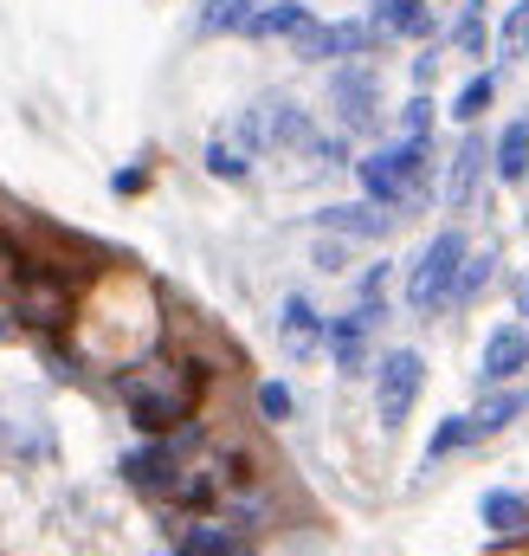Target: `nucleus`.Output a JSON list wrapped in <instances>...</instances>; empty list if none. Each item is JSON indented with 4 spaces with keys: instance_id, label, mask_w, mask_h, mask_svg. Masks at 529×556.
<instances>
[{
    "instance_id": "1",
    "label": "nucleus",
    "mask_w": 529,
    "mask_h": 556,
    "mask_svg": "<svg viewBox=\"0 0 529 556\" xmlns=\"http://www.w3.org/2000/svg\"><path fill=\"white\" fill-rule=\"evenodd\" d=\"M201 389H207V369L194 356L188 363L155 356V363H136L130 376H124V402H130V420L142 433H175L181 420H194Z\"/></svg>"
},
{
    "instance_id": "2",
    "label": "nucleus",
    "mask_w": 529,
    "mask_h": 556,
    "mask_svg": "<svg viewBox=\"0 0 529 556\" xmlns=\"http://www.w3.org/2000/svg\"><path fill=\"white\" fill-rule=\"evenodd\" d=\"M13 317H20V330H39V337L72 330V317H78V291H72V278H59L52 266H26L20 291H13Z\"/></svg>"
},
{
    "instance_id": "3",
    "label": "nucleus",
    "mask_w": 529,
    "mask_h": 556,
    "mask_svg": "<svg viewBox=\"0 0 529 556\" xmlns=\"http://www.w3.org/2000/svg\"><path fill=\"white\" fill-rule=\"evenodd\" d=\"M356 175H362L369 201L395 207V201H407V194L420 188V175H426V137H400V142H388V149H375V155H362Z\"/></svg>"
},
{
    "instance_id": "4",
    "label": "nucleus",
    "mask_w": 529,
    "mask_h": 556,
    "mask_svg": "<svg viewBox=\"0 0 529 556\" xmlns=\"http://www.w3.org/2000/svg\"><path fill=\"white\" fill-rule=\"evenodd\" d=\"M465 233L459 227H446V233H433V247L420 253V266H413V285H407V298H413V311H439V304H452V285H459V266H465Z\"/></svg>"
},
{
    "instance_id": "5",
    "label": "nucleus",
    "mask_w": 529,
    "mask_h": 556,
    "mask_svg": "<svg viewBox=\"0 0 529 556\" xmlns=\"http://www.w3.org/2000/svg\"><path fill=\"white\" fill-rule=\"evenodd\" d=\"M420 382H426L420 350H395V356H382V369H375V415H382V427H400V420L413 415Z\"/></svg>"
},
{
    "instance_id": "6",
    "label": "nucleus",
    "mask_w": 529,
    "mask_h": 556,
    "mask_svg": "<svg viewBox=\"0 0 529 556\" xmlns=\"http://www.w3.org/2000/svg\"><path fill=\"white\" fill-rule=\"evenodd\" d=\"M382 39V26L375 20H336V26H310V33H297L291 46H297V59H362L369 46Z\"/></svg>"
},
{
    "instance_id": "7",
    "label": "nucleus",
    "mask_w": 529,
    "mask_h": 556,
    "mask_svg": "<svg viewBox=\"0 0 529 556\" xmlns=\"http://www.w3.org/2000/svg\"><path fill=\"white\" fill-rule=\"evenodd\" d=\"M330 98H336L343 130H375V124H382V85H375L369 65H343V72L330 78Z\"/></svg>"
},
{
    "instance_id": "8",
    "label": "nucleus",
    "mask_w": 529,
    "mask_h": 556,
    "mask_svg": "<svg viewBox=\"0 0 529 556\" xmlns=\"http://www.w3.org/2000/svg\"><path fill=\"white\" fill-rule=\"evenodd\" d=\"M317 227L323 233H343V240H382L395 227V214H382V201H343V207H323Z\"/></svg>"
},
{
    "instance_id": "9",
    "label": "nucleus",
    "mask_w": 529,
    "mask_h": 556,
    "mask_svg": "<svg viewBox=\"0 0 529 556\" xmlns=\"http://www.w3.org/2000/svg\"><path fill=\"white\" fill-rule=\"evenodd\" d=\"M529 369V337L517 324H504L491 343H485V363H478V376L485 382H511V376H524Z\"/></svg>"
},
{
    "instance_id": "10",
    "label": "nucleus",
    "mask_w": 529,
    "mask_h": 556,
    "mask_svg": "<svg viewBox=\"0 0 529 556\" xmlns=\"http://www.w3.org/2000/svg\"><path fill=\"white\" fill-rule=\"evenodd\" d=\"M259 117H264V142H271V149H310V142H317L310 117H304L297 104H284V98L259 104Z\"/></svg>"
},
{
    "instance_id": "11",
    "label": "nucleus",
    "mask_w": 529,
    "mask_h": 556,
    "mask_svg": "<svg viewBox=\"0 0 529 556\" xmlns=\"http://www.w3.org/2000/svg\"><path fill=\"white\" fill-rule=\"evenodd\" d=\"M478 175H485V137H465L452 155V175H446V207H472Z\"/></svg>"
},
{
    "instance_id": "12",
    "label": "nucleus",
    "mask_w": 529,
    "mask_h": 556,
    "mask_svg": "<svg viewBox=\"0 0 529 556\" xmlns=\"http://www.w3.org/2000/svg\"><path fill=\"white\" fill-rule=\"evenodd\" d=\"M310 26H317V20H310L304 0H278V7H259V13H253L246 33H253V39H297V33H310Z\"/></svg>"
},
{
    "instance_id": "13",
    "label": "nucleus",
    "mask_w": 529,
    "mask_h": 556,
    "mask_svg": "<svg viewBox=\"0 0 529 556\" xmlns=\"http://www.w3.org/2000/svg\"><path fill=\"white\" fill-rule=\"evenodd\" d=\"M181 556H233L240 551V525H214V518H194L188 531H181Z\"/></svg>"
},
{
    "instance_id": "14",
    "label": "nucleus",
    "mask_w": 529,
    "mask_h": 556,
    "mask_svg": "<svg viewBox=\"0 0 529 556\" xmlns=\"http://www.w3.org/2000/svg\"><path fill=\"white\" fill-rule=\"evenodd\" d=\"M375 26L382 33H400V39H426L433 33V13H426V0H375Z\"/></svg>"
},
{
    "instance_id": "15",
    "label": "nucleus",
    "mask_w": 529,
    "mask_h": 556,
    "mask_svg": "<svg viewBox=\"0 0 529 556\" xmlns=\"http://www.w3.org/2000/svg\"><path fill=\"white\" fill-rule=\"evenodd\" d=\"M478 518H485L498 538H517V531H529V498L524 492H485Z\"/></svg>"
},
{
    "instance_id": "16",
    "label": "nucleus",
    "mask_w": 529,
    "mask_h": 556,
    "mask_svg": "<svg viewBox=\"0 0 529 556\" xmlns=\"http://www.w3.org/2000/svg\"><path fill=\"white\" fill-rule=\"evenodd\" d=\"M491 168H498V181H524L529 175V124L524 117H511V124L498 130V162H491Z\"/></svg>"
},
{
    "instance_id": "17",
    "label": "nucleus",
    "mask_w": 529,
    "mask_h": 556,
    "mask_svg": "<svg viewBox=\"0 0 529 556\" xmlns=\"http://www.w3.org/2000/svg\"><path fill=\"white\" fill-rule=\"evenodd\" d=\"M491 98H498V72H478V78H465V91L452 98V117H459V124H478V117L491 111Z\"/></svg>"
},
{
    "instance_id": "18",
    "label": "nucleus",
    "mask_w": 529,
    "mask_h": 556,
    "mask_svg": "<svg viewBox=\"0 0 529 556\" xmlns=\"http://www.w3.org/2000/svg\"><path fill=\"white\" fill-rule=\"evenodd\" d=\"M253 13H259V0H207V7H201V26H207V33H246Z\"/></svg>"
},
{
    "instance_id": "19",
    "label": "nucleus",
    "mask_w": 529,
    "mask_h": 556,
    "mask_svg": "<svg viewBox=\"0 0 529 556\" xmlns=\"http://www.w3.org/2000/svg\"><path fill=\"white\" fill-rule=\"evenodd\" d=\"M478 433H472V415H446L433 427V440H426V466H439L446 453H459V446H472Z\"/></svg>"
},
{
    "instance_id": "20",
    "label": "nucleus",
    "mask_w": 529,
    "mask_h": 556,
    "mask_svg": "<svg viewBox=\"0 0 529 556\" xmlns=\"http://www.w3.org/2000/svg\"><path fill=\"white\" fill-rule=\"evenodd\" d=\"M529 52V0H517L511 13H504V26H498V65H511V59H524Z\"/></svg>"
},
{
    "instance_id": "21",
    "label": "nucleus",
    "mask_w": 529,
    "mask_h": 556,
    "mask_svg": "<svg viewBox=\"0 0 529 556\" xmlns=\"http://www.w3.org/2000/svg\"><path fill=\"white\" fill-rule=\"evenodd\" d=\"M529 408V389H517V395H498V402H485L478 415H472V433L485 440V433H498V427H511V420Z\"/></svg>"
},
{
    "instance_id": "22",
    "label": "nucleus",
    "mask_w": 529,
    "mask_h": 556,
    "mask_svg": "<svg viewBox=\"0 0 529 556\" xmlns=\"http://www.w3.org/2000/svg\"><path fill=\"white\" fill-rule=\"evenodd\" d=\"M284 343H291L297 356L317 343V311H310V298H284Z\"/></svg>"
},
{
    "instance_id": "23",
    "label": "nucleus",
    "mask_w": 529,
    "mask_h": 556,
    "mask_svg": "<svg viewBox=\"0 0 529 556\" xmlns=\"http://www.w3.org/2000/svg\"><path fill=\"white\" fill-rule=\"evenodd\" d=\"M491 266H498V253H465V266H459V285H452V304H472V298L485 291Z\"/></svg>"
},
{
    "instance_id": "24",
    "label": "nucleus",
    "mask_w": 529,
    "mask_h": 556,
    "mask_svg": "<svg viewBox=\"0 0 529 556\" xmlns=\"http://www.w3.org/2000/svg\"><path fill=\"white\" fill-rule=\"evenodd\" d=\"M246 155H253V149H233L227 137H214V142H207V168H214L220 181H246V168H253Z\"/></svg>"
},
{
    "instance_id": "25",
    "label": "nucleus",
    "mask_w": 529,
    "mask_h": 556,
    "mask_svg": "<svg viewBox=\"0 0 529 556\" xmlns=\"http://www.w3.org/2000/svg\"><path fill=\"white\" fill-rule=\"evenodd\" d=\"M20 278H26V253L0 233V298H13V291H20Z\"/></svg>"
},
{
    "instance_id": "26",
    "label": "nucleus",
    "mask_w": 529,
    "mask_h": 556,
    "mask_svg": "<svg viewBox=\"0 0 529 556\" xmlns=\"http://www.w3.org/2000/svg\"><path fill=\"white\" fill-rule=\"evenodd\" d=\"M291 408H297V402H291V389H284V382H264V389H259V415L264 420H291Z\"/></svg>"
},
{
    "instance_id": "27",
    "label": "nucleus",
    "mask_w": 529,
    "mask_h": 556,
    "mask_svg": "<svg viewBox=\"0 0 529 556\" xmlns=\"http://www.w3.org/2000/svg\"><path fill=\"white\" fill-rule=\"evenodd\" d=\"M452 39H459L465 52H478V46H485V20H478V7H472V13L459 20V33H452Z\"/></svg>"
},
{
    "instance_id": "28",
    "label": "nucleus",
    "mask_w": 529,
    "mask_h": 556,
    "mask_svg": "<svg viewBox=\"0 0 529 556\" xmlns=\"http://www.w3.org/2000/svg\"><path fill=\"white\" fill-rule=\"evenodd\" d=\"M426 124H433V98H413L407 104V137H426Z\"/></svg>"
},
{
    "instance_id": "29",
    "label": "nucleus",
    "mask_w": 529,
    "mask_h": 556,
    "mask_svg": "<svg viewBox=\"0 0 529 556\" xmlns=\"http://www.w3.org/2000/svg\"><path fill=\"white\" fill-rule=\"evenodd\" d=\"M111 188H117V194H136V188H142V168H124V175H117Z\"/></svg>"
},
{
    "instance_id": "30",
    "label": "nucleus",
    "mask_w": 529,
    "mask_h": 556,
    "mask_svg": "<svg viewBox=\"0 0 529 556\" xmlns=\"http://www.w3.org/2000/svg\"><path fill=\"white\" fill-rule=\"evenodd\" d=\"M491 556H529V538L524 544H491Z\"/></svg>"
},
{
    "instance_id": "31",
    "label": "nucleus",
    "mask_w": 529,
    "mask_h": 556,
    "mask_svg": "<svg viewBox=\"0 0 529 556\" xmlns=\"http://www.w3.org/2000/svg\"><path fill=\"white\" fill-rule=\"evenodd\" d=\"M517 304H524V317H529V278H524V298H517Z\"/></svg>"
},
{
    "instance_id": "32",
    "label": "nucleus",
    "mask_w": 529,
    "mask_h": 556,
    "mask_svg": "<svg viewBox=\"0 0 529 556\" xmlns=\"http://www.w3.org/2000/svg\"><path fill=\"white\" fill-rule=\"evenodd\" d=\"M0 337H7V324H0Z\"/></svg>"
}]
</instances>
